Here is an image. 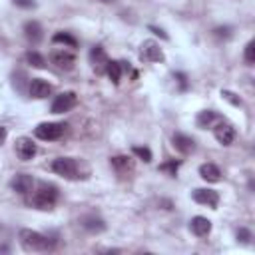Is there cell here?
<instances>
[{"mask_svg": "<svg viewBox=\"0 0 255 255\" xmlns=\"http://www.w3.org/2000/svg\"><path fill=\"white\" fill-rule=\"evenodd\" d=\"M56 199H58V189L54 185H50V183H40L38 189H34V193L30 195L28 203L32 207H36V209L48 211V209L54 207Z\"/></svg>", "mask_w": 255, "mask_h": 255, "instance_id": "1", "label": "cell"}, {"mask_svg": "<svg viewBox=\"0 0 255 255\" xmlns=\"http://www.w3.org/2000/svg\"><path fill=\"white\" fill-rule=\"evenodd\" d=\"M20 243L26 251H48L54 247V241L34 229H20Z\"/></svg>", "mask_w": 255, "mask_h": 255, "instance_id": "2", "label": "cell"}, {"mask_svg": "<svg viewBox=\"0 0 255 255\" xmlns=\"http://www.w3.org/2000/svg\"><path fill=\"white\" fill-rule=\"evenodd\" d=\"M64 129H66L64 124H58V122H44V124L36 126L34 135H36L38 139H44V141H54V139H60V137H62Z\"/></svg>", "mask_w": 255, "mask_h": 255, "instance_id": "3", "label": "cell"}, {"mask_svg": "<svg viewBox=\"0 0 255 255\" xmlns=\"http://www.w3.org/2000/svg\"><path fill=\"white\" fill-rule=\"evenodd\" d=\"M52 171L66 177V179H76L78 177V163L72 157H56L52 161Z\"/></svg>", "mask_w": 255, "mask_h": 255, "instance_id": "4", "label": "cell"}, {"mask_svg": "<svg viewBox=\"0 0 255 255\" xmlns=\"http://www.w3.org/2000/svg\"><path fill=\"white\" fill-rule=\"evenodd\" d=\"M76 102H78V98L74 92H64V94L54 98L50 110H52V114H64V112H70L76 106Z\"/></svg>", "mask_w": 255, "mask_h": 255, "instance_id": "5", "label": "cell"}, {"mask_svg": "<svg viewBox=\"0 0 255 255\" xmlns=\"http://www.w3.org/2000/svg\"><path fill=\"white\" fill-rule=\"evenodd\" d=\"M50 60H52V64H56V68H60V70H72L74 68V64H76V56H74V52H70V50H54L52 54H50Z\"/></svg>", "mask_w": 255, "mask_h": 255, "instance_id": "6", "label": "cell"}, {"mask_svg": "<svg viewBox=\"0 0 255 255\" xmlns=\"http://www.w3.org/2000/svg\"><path fill=\"white\" fill-rule=\"evenodd\" d=\"M213 135L221 145H231L233 139H235V128L231 124H227V122H219L213 128Z\"/></svg>", "mask_w": 255, "mask_h": 255, "instance_id": "7", "label": "cell"}, {"mask_svg": "<svg viewBox=\"0 0 255 255\" xmlns=\"http://www.w3.org/2000/svg\"><path fill=\"white\" fill-rule=\"evenodd\" d=\"M139 56H141V60H145V62H161V60H163L161 48H159V44L153 42V40H145V42L141 44Z\"/></svg>", "mask_w": 255, "mask_h": 255, "instance_id": "8", "label": "cell"}, {"mask_svg": "<svg viewBox=\"0 0 255 255\" xmlns=\"http://www.w3.org/2000/svg\"><path fill=\"white\" fill-rule=\"evenodd\" d=\"M191 197H193V201H197L201 205H207L211 209H215L217 203H219V193L215 189H203V187H199V189L193 191Z\"/></svg>", "mask_w": 255, "mask_h": 255, "instance_id": "9", "label": "cell"}, {"mask_svg": "<svg viewBox=\"0 0 255 255\" xmlns=\"http://www.w3.org/2000/svg\"><path fill=\"white\" fill-rule=\"evenodd\" d=\"M36 151H38V147H36V143H34L30 137H18V139H16V155H18L22 161L32 159V157L36 155Z\"/></svg>", "mask_w": 255, "mask_h": 255, "instance_id": "10", "label": "cell"}, {"mask_svg": "<svg viewBox=\"0 0 255 255\" xmlns=\"http://www.w3.org/2000/svg\"><path fill=\"white\" fill-rule=\"evenodd\" d=\"M108 54H106V50L102 48V46H94L92 50H90V64H92V68L98 72V74H104L106 72V66H108Z\"/></svg>", "mask_w": 255, "mask_h": 255, "instance_id": "11", "label": "cell"}, {"mask_svg": "<svg viewBox=\"0 0 255 255\" xmlns=\"http://www.w3.org/2000/svg\"><path fill=\"white\" fill-rule=\"evenodd\" d=\"M10 187H12L16 193L26 195V193L32 191L34 179H32V175H28V173H16V175L12 177V181H10Z\"/></svg>", "mask_w": 255, "mask_h": 255, "instance_id": "12", "label": "cell"}, {"mask_svg": "<svg viewBox=\"0 0 255 255\" xmlns=\"http://www.w3.org/2000/svg\"><path fill=\"white\" fill-rule=\"evenodd\" d=\"M52 94V84L42 80V78H34L30 82V96L36 98V100H44Z\"/></svg>", "mask_w": 255, "mask_h": 255, "instance_id": "13", "label": "cell"}, {"mask_svg": "<svg viewBox=\"0 0 255 255\" xmlns=\"http://www.w3.org/2000/svg\"><path fill=\"white\" fill-rule=\"evenodd\" d=\"M173 147H175L179 153L189 155V153L195 151V141H193V137H189V135H185V133H173Z\"/></svg>", "mask_w": 255, "mask_h": 255, "instance_id": "14", "label": "cell"}, {"mask_svg": "<svg viewBox=\"0 0 255 255\" xmlns=\"http://www.w3.org/2000/svg\"><path fill=\"white\" fill-rule=\"evenodd\" d=\"M189 229H191L193 235H197V237H205V235H209V231H211V221H209L207 217L195 215V217L189 221Z\"/></svg>", "mask_w": 255, "mask_h": 255, "instance_id": "15", "label": "cell"}, {"mask_svg": "<svg viewBox=\"0 0 255 255\" xmlns=\"http://www.w3.org/2000/svg\"><path fill=\"white\" fill-rule=\"evenodd\" d=\"M112 165H114L118 175H128V173L133 171V161H131L129 155H116V157H112Z\"/></svg>", "mask_w": 255, "mask_h": 255, "instance_id": "16", "label": "cell"}, {"mask_svg": "<svg viewBox=\"0 0 255 255\" xmlns=\"http://www.w3.org/2000/svg\"><path fill=\"white\" fill-rule=\"evenodd\" d=\"M199 175H201V179L215 183L221 179V169L215 163H203V165H199Z\"/></svg>", "mask_w": 255, "mask_h": 255, "instance_id": "17", "label": "cell"}, {"mask_svg": "<svg viewBox=\"0 0 255 255\" xmlns=\"http://www.w3.org/2000/svg\"><path fill=\"white\" fill-rule=\"evenodd\" d=\"M24 36L32 42V44H38L40 40H42V26L36 22V20H28L26 24H24Z\"/></svg>", "mask_w": 255, "mask_h": 255, "instance_id": "18", "label": "cell"}, {"mask_svg": "<svg viewBox=\"0 0 255 255\" xmlns=\"http://www.w3.org/2000/svg\"><path fill=\"white\" fill-rule=\"evenodd\" d=\"M106 74L108 78L112 80V84H120L122 80V74H124V62H118V60H110L108 66H106Z\"/></svg>", "mask_w": 255, "mask_h": 255, "instance_id": "19", "label": "cell"}, {"mask_svg": "<svg viewBox=\"0 0 255 255\" xmlns=\"http://www.w3.org/2000/svg\"><path fill=\"white\" fill-rule=\"evenodd\" d=\"M82 225H84L88 231H92V233H102V231L106 229V223H104V219H100V217H94V215H88V217H84V219H82Z\"/></svg>", "mask_w": 255, "mask_h": 255, "instance_id": "20", "label": "cell"}, {"mask_svg": "<svg viewBox=\"0 0 255 255\" xmlns=\"http://www.w3.org/2000/svg\"><path fill=\"white\" fill-rule=\"evenodd\" d=\"M219 120V116H217V112H213V110H203V112H199L197 114V128H209L213 122H217Z\"/></svg>", "mask_w": 255, "mask_h": 255, "instance_id": "21", "label": "cell"}, {"mask_svg": "<svg viewBox=\"0 0 255 255\" xmlns=\"http://www.w3.org/2000/svg\"><path fill=\"white\" fill-rule=\"evenodd\" d=\"M52 42H54V44H64V46H68V48H76V46H78L76 38H74L72 34H68V32H56V34L52 36Z\"/></svg>", "mask_w": 255, "mask_h": 255, "instance_id": "22", "label": "cell"}, {"mask_svg": "<svg viewBox=\"0 0 255 255\" xmlns=\"http://www.w3.org/2000/svg\"><path fill=\"white\" fill-rule=\"evenodd\" d=\"M26 62H28L30 66H34V68H46V60H44V56L38 54V52H32V50L26 54Z\"/></svg>", "mask_w": 255, "mask_h": 255, "instance_id": "23", "label": "cell"}, {"mask_svg": "<svg viewBox=\"0 0 255 255\" xmlns=\"http://www.w3.org/2000/svg\"><path fill=\"white\" fill-rule=\"evenodd\" d=\"M131 151H133V155H137V157H139V159H143L145 163H149V161H151V151H149L147 147L133 145V147H131Z\"/></svg>", "mask_w": 255, "mask_h": 255, "instance_id": "24", "label": "cell"}, {"mask_svg": "<svg viewBox=\"0 0 255 255\" xmlns=\"http://www.w3.org/2000/svg\"><path fill=\"white\" fill-rule=\"evenodd\" d=\"M243 58H245V62L251 66L253 62H255V42L253 40H249L247 42V46H245V54H243Z\"/></svg>", "mask_w": 255, "mask_h": 255, "instance_id": "25", "label": "cell"}, {"mask_svg": "<svg viewBox=\"0 0 255 255\" xmlns=\"http://www.w3.org/2000/svg\"><path fill=\"white\" fill-rule=\"evenodd\" d=\"M177 167H179V161H167V163L159 165V169L161 171H167L169 175H175L177 173Z\"/></svg>", "mask_w": 255, "mask_h": 255, "instance_id": "26", "label": "cell"}, {"mask_svg": "<svg viewBox=\"0 0 255 255\" xmlns=\"http://www.w3.org/2000/svg\"><path fill=\"white\" fill-rule=\"evenodd\" d=\"M237 239H239L241 243H249V239H251V231H249V229H245V227L237 229Z\"/></svg>", "mask_w": 255, "mask_h": 255, "instance_id": "27", "label": "cell"}, {"mask_svg": "<svg viewBox=\"0 0 255 255\" xmlns=\"http://www.w3.org/2000/svg\"><path fill=\"white\" fill-rule=\"evenodd\" d=\"M221 96H223L225 100H229L233 106H239V104H241V100H239V98H235V94H231L229 90H223V92H221Z\"/></svg>", "mask_w": 255, "mask_h": 255, "instance_id": "28", "label": "cell"}, {"mask_svg": "<svg viewBox=\"0 0 255 255\" xmlns=\"http://www.w3.org/2000/svg\"><path fill=\"white\" fill-rule=\"evenodd\" d=\"M16 6H20V8H34L36 6V2L34 0H12Z\"/></svg>", "mask_w": 255, "mask_h": 255, "instance_id": "29", "label": "cell"}, {"mask_svg": "<svg viewBox=\"0 0 255 255\" xmlns=\"http://www.w3.org/2000/svg\"><path fill=\"white\" fill-rule=\"evenodd\" d=\"M149 30H151L153 34H157V36H161L163 40H167V34H165L163 30H159V28H155V26H149Z\"/></svg>", "mask_w": 255, "mask_h": 255, "instance_id": "30", "label": "cell"}, {"mask_svg": "<svg viewBox=\"0 0 255 255\" xmlns=\"http://www.w3.org/2000/svg\"><path fill=\"white\" fill-rule=\"evenodd\" d=\"M4 139H6V128H2V126H0V145L4 143Z\"/></svg>", "mask_w": 255, "mask_h": 255, "instance_id": "31", "label": "cell"}, {"mask_svg": "<svg viewBox=\"0 0 255 255\" xmlns=\"http://www.w3.org/2000/svg\"><path fill=\"white\" fill-rule=\"evenodd\" d=\"M104 2H108V0H104Z\"/></svg>", "mask_w": 255, "mask_h": 255, "instance_id": "32", "label": "cell"}]
</instances>
